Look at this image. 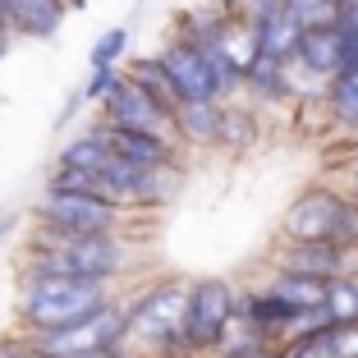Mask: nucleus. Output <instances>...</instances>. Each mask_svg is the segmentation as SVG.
I'll return each mask as SVG.
<instances>
[{
    "label": "nucleus",
    "mask_w": 358,
    "mask_h": 358,
    "mask_svg": "<svg viewBox=\"0 0 358 358\" xmlns=\"http://www.w3.org/2000/svg\"><path fill=\"white\" fill-rule=\"evenodd\" d=\"M138 239L134 234H55L32 230L23 248V275H60V280L115 285L134 275Z\"/></svg>",
    "instance_id": "nucleus-1"
},
{
    "label": "nucleus",
    "mask_w": 358,
    "mask_h": 358,
    "mask_svg": "<svg viewBox=\"0 0 358 358\" xmlns=\"http://www.w3.org/2000/svg\"><path fill=\"white\" fill-rule=\"evenodd\" d=\"M120 289L115 285H96V280H60V275H23L19 285V336H37V331H60L74 327L83 317L101 313Z\"/></svg>",
    "instance_id": "nucleus-2"
},
{
    "label": "nucleus",
    "mask_w": 358,
    "mask_h": 358,
    "mask_svg": "<svg viewBox=\"0 0 358 358\" xmlns=\"http://www.w3.org/2000/svg\"><path fill=\"white\" fill-rule=\"evenodd\" d=\"M184 299H189V280L161 275V280L138 285L134 294H124V349L138 358H152L179 327H184Z\"/></svg>",
    "instance_id": "nucleus-3"
},
{
    "label": "nucleus",
    "mask_w": 358,
    "mask_h": 358,
    "mask_svg": "<svg viewBox=\"0 0 358 358\" xmlns=\"http://www.w3.org/2000/svg\"><path fill=\"white\" fill-rule=\"evenodd\" d=\"M157 55L166 64L170 87H175L179 101H221L225 106L243 92V69L225 51H202V46H189L175 37Z\"/></svg>",
    "instance_id": "nucleus-4"
},
{
    "label": "nucleus",
    "mask_w": 358,
    "mask_h": 358,
    "mask_svg": "<svg viewBox=\"0 0 358 358\" xmlns=\"http://www.w3.org/2000/svg\"><path fill=\"white\" fill-rule=\"evenodd\" d=\"M32 225L55 234H134V225H143V211L87 198V193L46 189L32 207Z\"/></svg>",
    "instance_id": "nucleus-5"
},
{
    "label": "nucleus",
    "mask_w": 358,
    "mask_h": 358,
    "mask_svg": "<svg viewBox=\"0 0 358 358\" xmlns=\"http://www.w3.org/2000/svg\"><path fill=\"white\" fill-rule=\"evenodd\" d=\"M32 354L51 358H115L124 354V294H115L101 313L83 317L74 327L60 331H37V336H19Z\"/></svg>",
    "instance_id": "nucleus-6"
},
{
    "label": "nucleus",
    "mask_w": 358,
    "mask_h": 358,
    "mask_svg": "<svg viewBox=\"0 0 358 358\" xmlns=\"http://www.w3.org/2000/svg\"><path fill=\"white\" fill-rule=\"evenodd\" d=\"M234 289L221 275H202V280H189V299H184V336L198 349L202 358H211L221 349L225 331L234 327Z\"/></svg>",
    "instance_id": "nucleus-7"
},
{
    "label": "nucleus",
    "mask_w": 358,
    "mask_h": 358,
    "mask_svg": "<svg viewBox=\"0 0 358 358\" xmlns=\"http://www.w3.org/2000/svg\"><path fill=\"white\" fill-rule=\"evenodd\" d=\"M345 198L349 193L331 189V184L303 189L280 221V243H331V230H336V216L345 207Z\"/></svg>",
    "instance_id": "nucleus-8"
},
{
    "label": "nucleus",
    "mask_w": 358,
    "mask_h": 358,
    "mask_svg": "<svg viewBox=\"0 0 358 358\" xmlns=\"http://www.w3.org/2000/svg\"><path fill=\"white\" fill-rule=\"evenodd\" d=\"M101 124L110 129H134V134H161V138H175V115L161 110L134 78H120V87L101 101ZM179 143V138H175Z\"/></svg>",
    "instance_id": "nucleus-9"
},
{
    "label": "nucleus",
    "mask_w": 358,
    "mask_h": 358,
    "mask_svg": "<svg viewBox=\"0 0 358 358\" xmlns=\"http://www.w3.org/2000/svg\"><path fill=\"white\" fill-rule=\"evenodd\" d=\"M234 317L248 322V327H257V331H266L271 340L285 345L308 313L294 308V303H285V299H275V294H266V289H239V299H234Z\"/></svg>",
    "instance_id": "nucleus-10"
},
{
    "label": "nucleus",
    "mask_w": 358,
    "mask_h": 358,
    "mask_svg": "<svg viewBox=\"0 0 358 358\" xmlns=\"http://www.w3.org/2000/svg\"><path fill=\"white\" fill-rule=\"evenodd\" d=\"M340 51H345V37H340V28L303 32V37H299V46H294V60H289V74L327 87L331 78L340 74Z\"/></svg>",
    "instance_id": "nucleus-11"
},
{
    "label": "nucleus",
    "mask_w": 358,
    "mask_h": 358,
    "mask_svg": "<svg viewBox=\"0 0 358 358\" xmlns=\"http://www.w3.org/2000/svg\"><path fill=\"white\" fill-rule=\"evenodd\" d=\"M64 14L69 0H0V23L10 37H55Z\"/></svg>",
    "instance_id": "nucleus-12"
},
{
    "label": "nucleus",
    "mask_w": 358,
    "mask_h": 358,
    "mask_svg": "<svg viewBox=\"0 0 358 358\" xmlns=\"http://www.w3.org/2000/svg\"><path fill=\"white\" fill-rule=\"evenodd\" d=\"M248 32H253L257 60H271V64H289L294 60L299 37H303V32L294 28V19L285 14V0H280V10H271V14H262V19L248 23Z\"/></svg>",
    "instance_id": "nucleus-13"
},
{
    "label": "nucleus",
    "mask_w": 358,
    "mask_h": 358,
    "mask_svg": "<svg viewBox=\"0 0 358 358\" xmlns=\"http://www.w3.org/2000/svg\"><path fill=\"white\" fill-rule=\"evenodd\" d=\"M175 138L184 148H216L221 143V101H179Z\"/></svg>",
    "instance_id": "nucleus-14"
},
{
    "label": "nucleus",
    "mask_w": 358,
    "mask_h": 358,
    "mask_svg": "<svg viewBox=\"0 0 358 358\" xmlns=\"http://www.w3.org/2000/svg\"><path fill=\"white\" fill-rule=\"evenodd\" d=\"M243 92L253 106H285L294 101V83H289V64H271V60H253L243 69Z\"/></svg>",
    "instance_id": "nucleus-15"
},
{
    "label": "nucleus",
    "mask_w": 358,
    "mask_h": 358,
    "mask_svg": "<svg viewBox=\"0 0 358 358\" xmlns=\"http://www.w3.org/2000/svg\"><path fill=\"white\" fill-rule=\"evenodd\" d=\"M266 294H275V299H285V303L313 313V308L327 303V280H313V275H303V271H280V266H275L271 280H266Z\"/></svg>",
    "instance_id": "nucleus-16"
},
{
    "label": "nucleus",
    "mask_w": 358,
    "mask_h": 358,
    "mask_svg": "<svg viewBox=\"0 0 358 358\" xmlns=\"http://www.w3.org/2000/svg\"><path fill=\"white\" fill-rule=\"evenodd\" d=\"M257 138H262V120H257L253 106L248 101H225L221 106V143H216V148L243 152V148H253Z\"/></svg>",
    "instance_id": "nucleus-17"
},
{
    "label": "nucleus",
    "mask_w": 358,
    "mask_h": 358,
    "mask_svg": "<svg viewBox=\"0 0 358 358\" xmlns=\"http://www.w3.org/2000/svg\"><path fill=\"white\" fill-rule=\"evenodd\" d=\"M322 110L331 115V124L358 138V74H336L322 92Z\"/></svg>",
    "instance_id": "nucleus-18"
},
{
    "label": "nucleus",
    "mask_w": 358,
    "mask_h": 358,
    "mask_svg": "<svg viewBox=\"0 0 358 358\" xmlns=\"http://www.w3.org/2000/svg\"><path fill=\"white\" fill-rule=\"evenodd\" d=\"M124 74L134 78V83L143 87V92H148L161 110H170V115L179 110V96H175V87H170V74H166V64H161V55H143V60L129 64Z\"/></svg>",
    "instance_id": "nucleus-19"
},
{
    "label": "nucleus",
    "mask_w": 358,
    "mask_h": 358,
    "mask_svg": "<svg viewBox=\"0 0 358 358\" xmlns=\"http://www.w3.org/2000/svg\"><path fill=\"white\" fill-rule=\"evenodd\" d=\"M331 327H358V275L327 285V303H322Z\"/></svg>",
    "instance_id": "nucleus-20"
},
{
    "label": "nucleus",
    "mask_w": 358,
    "mask_h": 358,
    "mask_svg": "<svg viewBox=\"0 0 358 358\" xmlns=\"http://www.w3.org/2000/svg\"><path fill=\"white\" fill-rule=\"evenodd\" d=\"M285 14L294 19L299 32H322V28H336L340 5L336 0H285Z\"/></svg>",
    "instance_id": "nucleus-21"
},
{
    "label": "nucleus",
    "mask_w": 358,
    "mask_h": 358,
    "mask_svg": "<svg viewBox=\"0 0 358 358\" xmlns=\"http://www.w3.org/2000/svg\"><path fill=\"white\" fill-rule=\"evenodd\" d=\"M124 46H129V28H106L101 37H96V46H92V69H120V55H124Z\"/></svg>",
    "instance_id": "nucleus-22"
},
{
    "label": "nucleus",
    "mask_w": 358,
    "mask_h": 358,
    "mask_svg": "<svg viewBox=\"0 0 358 358\" xmlns=\"http://www.w3.org/2000/svg\"><path fill=\"white\" fill-rule=\"evenodd\" d=\"M120 78H124V69H92V78H87L83 96H87V101H96V106H101L106 96H110V92L120 87Z\"/></svg>",
    "instance_id": "nucleus-23"
},
{
    "label": "nucleus",
    "mask_w": 358,
    "mask_h": 358,
    "mask_svg": "<svg viewBox=\"0 0 358 358\" xmlns=\"http://www.w3.org/2000/svg\"><path fill=\"white\" fill-rule=\"evenodd\" d=\"M0 358H28V349H23L19 331H14V336H5V340H0Z\"/></svg>",
    "instance_id": "nucleus-24"
},
{
    "label": "nucleus",
    "mask_w": 358,
    "mask_h": 358,
    "mask_svg": "<svg viewBox=\"0 0 358 358\" xmlns=\"http://www.w3.org/2000/svg\"><path fill=\"white\" fill-rule=\"evenodd\" d=\"M10 42H14V37L5 32V23H0V60H5V51H10Z\"/></svg>",
    "instance_id": "nucleus-25"
},
{
    "label": "nucleus",
    "mask_w": 358,
    "mask_h": 358,
    "mask_svg": "<svg viewBox=\"0 0 358 358\" xmlns=\"http://www.w3.org/2000/svg\"><path fill=\"white\" fill-rule=\"evenodd\" d=\"M345 193H349V198H358V166H354V175H349V189Z\"/></svg>",
    "instance_id": "nucleus-26"
},
{
    "label": "nucleus",
    "mask_w": 358,
    "mask_h": 358,
    "mask_svg": "<svg viewBox=\"0 0 358 358\" xmlns=\"http://www.w3.org/2000/svg\"><path fill=\"white\" fill-rule=\"evenodd\" d=\"M23 349H28V345H23ZM28 358H51V354H32V349H28Z\"/></svg>",
    "instance_id": "nucleus-27"
},
{
    "label": "nucleus",
    "mask_w": 358,
    "mask_h": 358,
    "mask_svg": "<svg viewBox=\"0 0 358 358\" xmlns=\"http://www.w3.org/2000/svg\"><path fill=\"white\" fill-rule=\"evenodd\" d=\"M115 358H138V354H129V349H124V354H115Z\"/></svg>",
    "instance_id": "nucleus-28"
}]
</instances>
